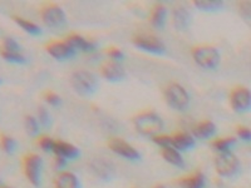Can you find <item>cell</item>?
<instances>
[{"label":"cell","instance_id":"9a60e30c","mask_svg":"<svg viewBox=\"0 0 251 188\" xmlns=\"http://www.w3.org/2000/svg\"><path fill=\"white\" fill-rule=\"evenodd\" d=\"M191 23V15L182 5L175 6L172 10V24L177 30H186Z\"/></svg>","mask_w":251,"mask_h":188},{"label":"cell","instance_id":"4316f807","mask_svg":"<svg viewBox=\"0 0 251 188\" xmlns=\"http://www.w3.org/2000/svg\"><path fill=\"white\" fill-rule=\"evenodd\" d=\"M0 57L9 63H15V64H25L26 58L20 51H8L4 49H0Z\"/></svg>","mask_w":251,"mask_h":188},{"label":"cell","instance_id":"277c9868","mask_svg":"<svg viewBox=\"0 0 251 188\" xmlns=\"http://www.w3.org/2000/svg\"><path fill=\"white\" fill-rule=\"evenodd\" d=\"M22 168L26 180L34 187H39L42 181V168H43L42 157L33 152L25 153L22 157Z\"/></svg>","mask_w":251,"mask_h":188},{"label":"cell","instance_id":"d6a6232c","mask_svg":"<svg viewBox=\"0 0 251 188\" xmlns=\"http://www.w3.org/2000/svg\"><path fill=\"white\" fill-rule=\"evenodd\" d=\"M151 138L157 145H160L161 148H163V147H171V136H167V134H156V136H153Z\"/></svg>","mask_w":251,"mask_h":188},{"label":"cell","instance_id":"ffe728a7","mask_svg":"<svg viewBox=\"0 0 251 188\" xmlns=\"http://www.w3.org/2000/svg\"><path fill=\"white\" fill-rule=\"evenodd\" d=\"M194 136L200 140H208V138L214 137L216 133V125L211 122V120H201L197 123L192 129Z\"/></svg>","mask_w":251,"mask_h":188},{"label":"cell","instance_id":"d4e9b609","mask_svg":"<svg viewBox=\"0 0 251 188\" xmlns=\"http://www.w3.org/2000/svg\"><path fill=\"white\" fill-rule=\"evenodd\" d=\"M236 144V138L234 137H223L216 138L211 142V145L216 151L220 152H228L231 151V148Z\"/></svg>","mask_w":251,"mask_h":188},{"label":"cell","instance_id":"ac0fdd59","mask_svg":"<svg viewBox=\"0 0 251 188\" xmlns=\"http://www.w3.org/2000/svg\"><path fill=\"white\" fill-rule=\"evenodd\" d=\"M177 183L182 188H205L206 180L202 172L196 171L188 176L181 177Z\"/></svg>","mask_w":251,"mask_h":188},{"label":"cell","instance_id":"4fadbf2b","mask_svg":"<svg viewBox=\"0 0 251 188\" xmlns=\"http://www.w3.org/2000/svg\"><path fill=\"white\" fill-rule=\"evenodd\" d=\"M64 40H66L69 46L73 47L75 50L79 49V50L86 51V53H91V51H94L97 49V43L94 40L86 39L84 37H82L79 34H75V33L68 34Z\"/></svg>","mask_w":251,"mask_h":188},{"label":"cell","instance_id":"603a6c76","mask_svg":"<svg viewBox=\"0 0 251 188\" xmlns=\"http://www.w3.org/2000/svg\"><path fill=\"white\" fill-rule=\"evenodd\" d=\"M12 19L15 24H18V25L23 29L24 31H26L28 34L34 35V37L42 34V28H40L39 25H37L34 22L25 19V18L23 17H19V15H12Z\"/></svg>","mask_w":251,"mask_h":188},{"label":"cell","instance_id":"74e56055","mask_svg":"<svg viewBox=\"0 0 251 188\" xmlns=\"http://www.w3.org/2000/svg\"><path fill=\"white\" fill-rule=\"evenodd\" d=\"M0 188H12V187H8V186H4V185H0Z\"/></svg>","mask_w":251,"mask_h":188},{"label":"cell","instance_id":"8d00e7d4","mask_svg":"<svg viewBox=\"0 0 251 188\" xmlns=\"http://www.w3.org/2000/svg\"><path fill=\"white\" fill-rule=\"evenodd\" d=\"M153 188H166V186H165V185H161V183H160V185H156V186H154Z\"/></svg>","mask_w":251,"mask_h":188},{"label":"cell","instance_id":"f1b7e54d","mask_svg":"<svg viewBox=\"0 0 251 188\" xmlns=\"http://www.w3.org/2000/svg\"><path fill=\"white\" fill-rule=\"evenodd\" d=\"M0 49L8 51H20V46L17 40L10 37H3L0 40Z\"/></svg>","mask_w":251,"mask_h":188},{"label":"cell","instance_id":"ba28073f","mask_svg":"<svg viewBox=\"0 0 251 188\" xmlns=\"http://www.w3.org/2000/svg\"><path fill=\"white\" fill-rule=\"evenodd\" d=\"M132 43L137 48L151 53V54L162 55L166 53V46L158 37L151 34V33H138L132 37Z\"/></svg>","mask_w":251,"mask_h":188},{"label":"cell","instance_id":"7c38bea8","mask_svg":"<svg viewBox=\"0 0 251 188\" xmlns=\"http://www.w3.org/2000/svg\"><path fill=\"white\" fill-rule=\"evenodd\" d=\"M100 71L104 79L109 82H121L126 78V70L118 62L107 60L102 63L100 67Z\"/></svg>","mask_w":251,"mask_h":188},{"label":"cell","instance_id":"5bb4252c","mask_svg":"<svg viewBox=\"0 0 251 188\" xmlns=\"http://www.w3.org/2000/svg\"><path fill=\"white\" fill-rule=\"evenodd\" d=\"M196 144L195 138L187 132H176L171 136V147L177 151H188L192 149Z\"/></svg>","mask_w":251,"mask_h":188},{"label":"cell","instance_id":"d590c367","mask_svg":"<svg viewBox=\"0 0 251 188\" xmlns=\"http://www.w3.org/2000/svg\"><path fill=\"white\" fill-rule=\"evenodd\" d=\"M54 163H55V167H57L58 169H62V168H64V167H66L67 160H66V158H63V157L55 156Z\"/></svg>","mask_w":251,"mask_h":188},{"label":"cell","instance_id":"83f0119b","mask_svg":"<svg viewBox=\"0 0 251 188\" xmlns=\"http://www.w3.org/2000/svg\"><path fill=\"white\" fill-rule=\"evenodd\" d=\"M24 125H25V129L28 132V134H30V136H37L39 133V122L33 116H25V118H24Z\"/></svg>","mask_w":251,"mask_h":188},{"label":"cell","instance_id":"cb8c5ba5","mask_svg":"<svg viewBox=\"0 0 251 188\" xmlns=\"http://www.w3.org/2000/svg\"><path fill=\"white\" fill-rule=\"evenodd\" d=\"M195 6L203 12H219L224 6L223 1L219 0H195Z\"/></svg>","mask_w":251,"mask_h":188},{"label":"cell","instance_id":"1f68e13d","mask_svg":"<svg viewBox=\"0 0 251 188\" xmlns=\"http://www.w3.org/2000/svg\"><path fill=\"white\" fill-rule=\"evenodd\" d=\"M38 122L40 123V125H43L44 128H49L51 124L50 114L47 111V108H44L42 106L38 108Z\"/></svg>","mask_w":251,"mask_h":188},{"label":"cell","instance_id":"44dd1931","mask_svg":"<svg viewBox=\"0 0 251 188\" xmlns=\"http://www.w3.org/2000/svg\"><path fill=\"white\" fill-rule=\"evenodd\" d=\"M54 188H80V183L75 173L64 171L55 177Z\"/></svg>","mask_w":251,"mask_h":188},{"label":"cell","instance_id":"7a4b0ae2","mask_svg":"<svg viewBox=\"0 0 251 188\" xmlns=\"http://www.w3.org/2000/svg\"><path fill=\"white\" fill-rule=\"evenodd\" d=\"M191 55L197 66L203 69H216L221 60L220 51L210 44H199L191 49Z\"/></svg>","mask_w":251,"mask_h":188},{"label":"cell","instance_id":"d6986e66","mask_svg":"<svg viewBox=\"0 0 251 188\" xmlns=\"http://www.w3.org/2000/svg\"><path fill=\"white\" fill-rule=\"evenodd\" d=\"M166 18H167V9L163 4H154L150 14V23L156 29H163L166 24Z\"/></svg>","mask_w":251,"mask_h":188},{"label":"cell","instance_id":"484cf974","mask_svg":"<svg viewBox=\"0 0 251 188\" xmlns=\"http://www.w3.org/2000/svg\"><path fill=\"white\" fill-rule=\"evenodd\" d=\"M0 148L3 149L5 153L13 154L17 149V142L13 137L8 136L4 132H0Z\"/></svg>","mask_w":251,"mask_h":188},{"label":"cell","instance_id":"5b68a950","mask_svg":"<svg viewBox=\"0 0 251 188\" xmlns=\"http://www.w3.org/2000/svg\"><path fill=\"white\" fill-rule=\"evenodd\" d=\"M71 84L82 97H89L97 91V78L88 70H75L71 77Z\"/></svg>","mask_w":251,"mask_h":188},{"label":"cell","instance_id":"8992f818","mask_svg":"<svg viewBox=\"0 0 251 188\" xmlns=\"http://www.w3.org/2000/svg\"><path fill=\"white\" fill-rule=\"evenodd\" d=\"M215 169L225 178H232L240 172V161L231 151L220 152L215 157Z\"/></svg>","mask_w":251,"mask_h":188},{"label":"cell","instance_id":"f546056e","mask_svg":"<svg viewBox=\"0 0 251 188\" xmlns=\"http://www.w3.org/2000/svg\"><path fill=\"white\" fill-rule=\"evenodd\" d=\"M37 145L44 152H53L54 148V140L49 136H39L37 138Z\"/></svg>","mask_w":251,"mask_h":188},{"label":"cell","instance_id":"4dcf8cb0","mask_svg":"<svg viewBox=\"0 0 251 188\" xmlns=\"http://www.w3.org/2000/svg\"><path fill=\"white\" fill-rule=\"evenodd\" d=\"M42 98H43L48 104H50L51 107H59L60 103H62V99H60L59 95L53 91H44L43 93H42Z\"/></svg>","mask_w":251,"mask_h":188},{"label":"cell","instance_id":"30bf717a","mask_svg":"<svg viewBox=\"0 0 251 188\" xmlns=\"http://www.w3.org/2000/svg\"><path fill=\"white\" fill-rule=\"evenodd\" d=\"M230 104L237 113L250 111L251 108V93L246 87L237 86L230 92Z\"/></svg>","mask_w":251,"mask_h":188},{"label":"cell","instance_id":"52a82bcc","mask_svg":"<svg viewBox=\"0 0 251 188\" xmlns=\"http://www.w3.org/2000/svg\"><path fill=\"white\" fill-rule=\"evenodd\" d=\"M40 19L49 28H62L66 25V13L55 3H44L39 6Z\"/></svg>","mask_w":251,"mask_h":188},{"label":"cell","instance_id":"836d02e7","mask_svg":"<svg viewBox=\"0 0 251 188\" xmlns=\"http://www.w3.org/2000/svg\"><path fill=\"white\" fill-rule=\"evenodd\" d=\"M106 54L111 58V60H114V62H120L125 58V54H123V51L121 49H118L117 47H109L107 48Z\"/></svg>","mask_w":251,"mask_h":188},{"label":"cell","instance_id":"7402d4cb","mask_svg":"<svg viewBox=\"0 0 251 188\" xmlns=\"http://www.w3.org/2000/svg\"><path fill=\"white\" fill-rule=\"evenodd\" d=\"M161 154H162L166 162L171 163L172 165H176L178 168L185 167V161H183L182 156L174 147H163V148H161Z\"/></svg>","mask_w":251,"mask_h":188},{"label":"cell","instance_id":"2e32d148","mask_svg":"<svg viewBox=\"0 0 251 188\" xmlns=\"http://www.w3.org/2000/svg\"><path fill=\"white\" fill-rule=\"evenodd\" d=\"M53 152L55 153V156L63 157V158H66L67 161L77 160L80 154L79 149H78L75 145L64 142V141H54V148H53Z\"/></svg>","mask_w":251,"mask_h":188},{"label":"cell","instance_id":"9c48e42d","mask_svg":"<svg viewBox=\"0 0 251 188\" xmlns=\"http://www.w3.org/2000/svg\"><path fill=\"white\" fill-rule=\"evenodd\" d=\"M44 50L57 60L71 59L75 55V49L69 46L66 40L53 39L44 44Z\"/></svg>","mask_w":251,"mask_h":188},{"label":"cell","instance_id":"ab89813d","mask_svg":"<svg viewBox=\"0 0 251 188\" xmlns=\"http://www.w3.org/2000/svg\"><path fill=\"white\" fill-rule=\"evenodd\" d=\"M133 188H136V187H133Z\"/></svg>","mask_w":251,"mask_h":188},{"label":"cell","instance_id":"e0dca14e","mask_svg":"<svg viewBox=\"0 0 251 188\" xmlns=\"http://www.w3.org/2000/svg\"><path fill=\"white\" fill-rule=\"evenodd\" d=\"M91 169L96 176L106 181L112 180L114 173V169L111 163L107 162L106 160H102V158H94L91 162Z\"/></svg>","mask_w":251,"mask_h":188},{"label":"cell","instance_id":"8fae6325","mask_svg":"<svg viewBox=\"0 0 251 188\" xmlns=\"http://www.w3.org/2000/svg\"><path fill=\"white\" fill-rule=\"evenodd\" d=\"M109 149L113 151L114 153L118 154V156L123 157L126 160L128 161H140L141 160V154L137 149L134 148L133 145L129 144L128 142H126L125 140L120 137H112L109 138L108 142Z\"/></svg>","mask_w":251,"mask_h":188},{"label":"cell","instance_id":"e575fe53","mask_svg":"<svg viewBox=\"0 0 251 188\" xmlns=\"http://www.w3.org/2000/svg\"><path fill=\"white\" fill-rule=\"evenodd\" d=\"M236 133L240 138L245 142H249L251 140V132L248 127H244V125H239L236 128Z\"/></svg>","mask_w":251,"mask_h":188},{"label":"cell","instance_id":"f35d334b","mask_svg":"<svg viewBox=\"0 0 251 188\" xmlns=\"http://www.w3.org/2000/svg\"><path fill=\"white\" fill-rule=\"evenodd\" d=\"M1 82H3V80H1V78H0V84H1Z\"/></svg>","mask_w":251,"mask_h":188},{"label":"cell","instance_id":"3957f363","mask_svg":"<svg viewBox=\"0 0 251 188\" xmlns=\"http://www.w3.org/2000/svg\"><path fill=\"white\" fill-rule=\"evenodd\" d=\"M163 95L167 104L176 111L183 112L190 106V95L178 83H169L163 88Z\"/></svg>","mask_w":251,"mask_h":188},{"label":"cell","instance_id":"6da1fadb","mask_svg":"<svg viewBox=\"0 0 251 188\" xmlns=\"http://www.w3.org/2000/svg\"><path fill=\"white\" fill-rule=\"evenodd\" d=\"M134 128L142 136L153 137L156 134H160L163 128V120L153 111H142L136 114L132 119Z\"/></svg>","mask_w":251,"mask_h":188}]
</instances>
